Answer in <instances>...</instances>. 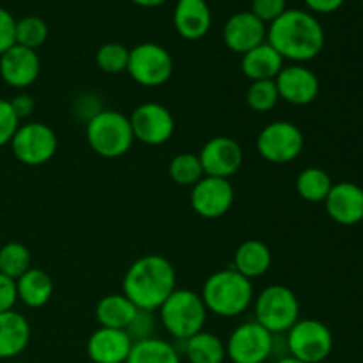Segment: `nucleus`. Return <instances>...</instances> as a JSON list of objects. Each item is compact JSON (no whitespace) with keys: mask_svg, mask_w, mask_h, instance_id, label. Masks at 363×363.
<instances>
[{"mask_svg":"<svg viewBox=\"0 0 363 363\" xmlns=\"http://www.w3.org/2000/svg\"><path fill=\"white\" fill-rule=\"evenodd\" d=\"M16 45V20L7 9L0 7V55Z\"/></svg>","mask_w":363,"mask_h":363,"instance_id":"37","label":"nucleus"},{"mask_svg":"<svg viewBox=\"0 0 363 363\" xmlns=\"http://www.w3.org/2000/svg\"><path fill=\"white\" fill-rule=\"evenodd\" d=\"M362 6H363V0H362Z\"/></svg>","mask_w":363,"mask_h":363,"instance_id":"43","label":"nucleus"},{"mask_svg":"<svg viewBox=\"0 0 363 363\" xmlns=\"http://www.w3.org/2000/svg\"><path fill=\"white\" fill-rule=\"evenodd\" d=\"M30 325L27 318L16 311L0 314V360L14 358L27 350L30 342Z\"/></svg>","mask_w":363,"mask_h":363,"instance_id":"21","label":"nucleus"},{"mask_svg":"<svg viewBox=\"0 0 363 363\" xmlns=\"http://www.w3.org/2000/svg\"><path fill=\"white\" fill-rule=\"evenodd\" d=\"M204 176L229 179L243 165V149L230 137H213L199 152Z\"/></svg>","mask_w":363,"mask_h":363,"instance_id":"14","label":"nucleus"},{"mask_svg":"<svg viewBox=\"0 0 363 363\" xmlns=\"http://www.w3.org/2000/svg\"><path fill=\"white\" fill-rule=\"evenodd\" d=\"M254 312L255 323L269 333H287L300 319V301L293 289L273 284L255 296Z\"/></svg>","mask_w":363,"mask_h":363,"instance_id":"6","label":"nucleus"},{"mask_svg":"<svg viewBox=\"0 0 363 363\" xmlns=\"http://www.w3.org/2000/svg\"><path fill=\"white\" fill-rule=\"evenodd\" d=\"M275 84L280 99L296 106L311 105L312 101H315L321 89L318 74L303 64L284 66L279 77L275 78Z\"/></svg>","mask_w":363,"mask_h":363,"instance_id":"15","label":"nucleus"},{"mask_svg":"<svg viewBox=\"0 0 363 363\" xmlns=\"http://www.w3.org/2000/svg\"><path fill=\"white\" fill-rule=\"evenodd\" d=\"M41 74V59L38 52L14 45L0 55V77L9 87L27 89Z\"/></svg>","mask_w":363,"mask_h":363,"instance_id":"16","label":"nucleus"},{"mask_svg":"<svg viewBox=\"0 0 363 363\" xmlns=\"http://www.w3.org/2000/svg\"><path fill=\"white\" fill-rule=\"evenodd\" d=\"M131 346L133 340L126 330L99 326L87 340V357L92 363H126Z\"/></svg>","mask_w":363,"mask_h":363,"instance_id":"19","label":"nucleus"},{"mask_svg":"<svg viewBox=\"0 0 363 363\" xmlns=\"http://www.w3.org/2000/svg\"><path fill=\"white\" fill-rule=\"evenodd\" d=\"M133 4H137V6L140 7H158L162 6V4H165L167 0H131Z\"/></svg>","mask_w":363,"mask_h":363,"instance_id":"41","label":"nucleus"},{"mask_svg":"<svg viewBox=\"0 0 363 363\" xmlns=\"http://www.w3.org/2000/svg\"><path fill=\"white\" fill-rule=\"evenodd\" d=\"M85 137H87L89 147L106 160L124 156L135 142L130 117H126L119 110L96 112L87 121Z\"/></svg>","mask_w":363,"mask_h":363,"instance_id":"4","label":"nucleus"},{"mask_svg":"<svg viewBox=\"0 0 363 363\" xmlns=\"http://www.w3.org/2000/svg\"><path fill=\"white\" fill-rule=\"evenodd\" d=\"M268 27L250 11L233 14L223 27V43L230 52L245 55L266 41Z\"/></svg>","mask_w":363,"mask_h":363,"instance_id":"17","label":"nucleus"},{"mask_svg":"<svg viewBox=\"0 0 363 363\" xmlns=\"http://www.w3.org/2000/svg\"><path fill=\"white\" fill-rule=\"evenodd\" d=\"M155 332V318H152V312L147 311H138L137 315L133 318V321L130 323V326L126 328V333L131 337L133 342L137 340L149 339Z\"/></svg>","mask_w":363,"mask_h":363,"instance_id":"36","label":"nucleus"},{"mask_svg":"<svg viewBox=\"0 0 363 363\" xmlns=\"http://www.w3.org/2000/svg\"><path fill=\"white\" fill-rule=\"evenodd\" d=\"M172 21L181 38L197 41L204 38L211 28V9L206 0H177Z\"/></svg>","mask_w":363,"mask_h":363,"instance_id":"20","label":"nucleus"},{"mask_svg":"<svg viewBox=\"0 0 363 363\" xmlns=\"http://www.w3.org/2000/svg\"><path fill=\"white\" fill-rule=\"evenodd\" d=\"M32 268V257L23 243L11 241L0 248V273L9 279L18 280L25 272Z\"/></svg>","mask_w":363,"mask_h":363,"instance_id":"29","label":"nucleus"},{"mask_svg":"<svg viewBox=\"0 0 363 363\" xmlns=\"http://www.w3.org/2000/svg\"><path fill=\"white\" fill-rule=\"evenodd\" d=\"M57 135L48 124L45 123H25L20 124L18 131L11 140V149L16 160L23 165L39 167L48 163L55 156Z\"/></svg>","mask_w":363,"mask_h":363,"instance_id":"11","label":"nucleus"},{"mask_svg":"<svg viewBox=\"0 0 363 363\" xmlns=\"http://www.w3.org/2000/svg\"><path fill=\"white\" fill-rule=\"evenodd\" d=\"M184 357L190 363H223L227 358L225 344L218 335L202 330L184 340Z\"/></svg>","mask_w":363,"mask_h":363,"instance_id":"26","label":"nucleus"},{"mask_svg":"<svg viewBox=\"0 0 363 363\" xmlns=\"http://www.w3.org/2000/svg\"><path fill=\"white\" fill-rule=\"evenodd\" d=\"M333 186V181L326 170L319 169V167H308V169L301 170L298 174L296 179V190L303 201L312 202V204H319L325 202L328 197L330 190Z\"/></svg>","mask_w":363,"mask_h":363,"instance_id":"28","label":"nucleus"},{"mask_svg":"<svg viewBox=\"0 0 363 363\" xmlns=\"http://www.w3.org/2000/svg\"><path fill=\"white\" fill-rule=\"evenodd\" d=\"M275 363H305V362H300V360H296V358H293V357H289V354H286V357H280Z\"/></svg>","mask_w":363,"mask_h":363,"instance_id":"42","label":"nucleus"},{"mask_svg":"<svg viewBox=\"0 0 363 363\" xmlns=\"http://www.w3.org/2000/svg\"><path fill=\"white\" fill-rule=\"evenodd\" d=\"M266 41L284 60L303 64L315 59L325 48V28L308 11L287 9L269 23Z\"/></svg>","mask_w":363,"mask_h":363,"instance_id":"1","label":"nucleus"},{"mask_svg":"<svg viewBox=\"0 0 363 363\" xmlns=\"http://www.w3.org/2000/svg\"><path fill=\"white\" fill-rule=\"evenodd\" d=\"M138 308L135 307L133 301L123 293L106 294L96 305V319L103 328L113 330H126L133 318L137 315Z\"/></svg>","mask_w":363,"mask_h":363,"instance_id":"25","label":"nucleus"},{"mask_svg":"<svg viewBox=\"0 0 363 363\" xmlns=\"http://www.w3.org/2000/svg\"><path fill=\"white\" fill-rule=\"evenodd\" d=\"M9 103L20 121L28 119V117L34 113L35 101L30 94H25V92H21V94H16L13 99H9Z\"/></svg>","mask_w":363,"mask_h":363,"instance_id":"39","label":"nucleus"},{"mask_svg":"<svg viewBox=\"0 0 363 363\" xmlns=\"http://www.w3.org/2000/svg\"><path fill=\"white\" fill-rule=\"evenodd\" d=\"M130 59V50L121 43H105L96 52V64L106 74L124 73Z\"/></svg>","mask_w":363,"mask_h":363,"instance_id":"33","label":"nucleus"},{"mask_svg":"<svg viewBox=\"0 0 363 363\" xmlns=\"http://www.w3.org/2000/svg\"><path fill=\"white\" fill-rule=\"evenodd\" d=\"M206 308L220 318H238L254 303L252 280L230 268L209 275L201 293Z\"/></svg>","mask_w":363,"mask_h":363,"instance_id":"3","label":"nucleus"},{"mask_svg":"<svg viewBox=\"0 0 363 363\" xmlns=\"http://www.w3.org/2000/svg\"><path fill=\"white\" fill-rule=\"evenodd\" d=\"M257 152L266 162L284 165L301 155L305 145L303 131L291 121H273L257 135Z\"/></svg>","mask_w":363,"mask_h":363,"instance_id":"9","label":"nucleus"},{"mask_svg":"<svg viewBox=\"0 0 363 363\" xmlns=\"http://www.w3.org/2000/svg\"><path fill=\"white\" fill-rule=\"evenodd\" d=\"M247 105L250 106L254 112L266 113L272 112L280 101L279 89H277L275 80H261L252 82L247 89Z\"/></svg>","mask_w":363,"mask_h":363,"instance_id":"31","label":"nucleus"},{"mask_svg":"<svg viewBox=\"0 0 363 363\" xmlns=\"http://www.w3.org/2000/svg\"><path fill=\"white\" fill-rule=\"evenodd\" d=\"M176 289V269L163 255H142L124 273L123 294L138 311H158Z\"/></svg>","mask_w":363,"mask_h":363,"instance_id":"2","label":"nucleus"},{"mask_svg":"<svg viewBox=\"0 0 363 363\" xmlns=\"http://www.w3.org/2000/svg\"><path fill=\"white\" fill-rule=\"evenodd\" d=\"M18 301L28 308H41L52 300L53 280L45 269L30 268L16 280Z\"/></svg>","mask_w":363,"mask_h":363,"instance_id":"24","label":"nucleus"},{"mask_svg":"<svg viewBox=\"0 0 363 363\" xmlns=\"http://www.w3.org/2000/svg\"><path fill=\"white\" fill-rule=\"evenodd\" d=\"M160 312V323L165 332L176 340H188L204 330L208 308L201 294L191 289H176L165 301Z\"/></svg>","mask_w":363,"mask_h":363,"instance_id":"5","label":"nucleus"},{"mask_svg":"<svg viewBox=\"0 0 363 363\" xmlns=\"http://www.w3.org/2000/svg\"><path fill=\"white\" fill-rule=\"evenodd\" d=\"M273 255L268 245L261 240H247L234 252L233 268L248 280L266 275L272 268Z\"/></svg>","mask_w":363,"mask_h":363,"instance_id":"23","label":"nucleus"},{"mask_svg":"<svg viewBox=\"0 0 363 363\" xmlns=\"http://www.w3.org/2000/svg\"><path fill=\"white\" fill-rule=\"evenodd\" d=\"M325 206L330 218L339 225H357L363 220V188L351 181L333 183Z\"/></svg>","mask_w":363,"mask_h":363,"instance_id":"18","label":"nucleus"},{"mask_svg":"<svg viewBox=\"0 0 363 363\" xmlns=\"http://www.w3.org/2000/svg\"><path fill=\"white\" fill-rule=\"evenodd\" d=\"M130 124L135 140L151 147L167 144L176 130L172 112L167 106L152 101L138 105L130 116Z\"/></svg>","mask_w":363,"mask_h":363,"instance_id":"12","label":"nucleus"},{"mask_svg":"<svg viewBox=\"0 0 363 363\" xmlns=\"http://www.w3.org/2000/svg\"><path fill=\"white\" fill-rule=\"evenodd\" d=\"M169 176L179 186H194L204 177L199 155L194 152H179L172 158L169 165Z\"/></svg>","mask_w":363,"mask_h":363,"instance_id":"30","label":"nucleus"},{"mask_svg":"<svg viewBox=\"0 0 363 363\" xmlns=\"http://www.w3.org/2000/svg\"><path fill=\"white\" fill-rule=\"evenodd\" d=\"M18 301L16 294V280L0 273V314L7 311H13Z\"/></svg>","mask_w":363,"mask_h":363,"instance_id":"38","label":"nucleus"},{"mask_svg":"<svg viewBox=\"0 0 363 363\" xmlns=\"http://www.w3.org/2000/svg\"><path fill=\"white\" fill-rule=\"evenodd\" d=\"M234 186L229 179L204 176L191 186L190 204L199 216L208 220L222 218L234 204Z\"/></svg>","mask_w":363,"mask_h":363,"instance_id":"13","label":"nucleus"},{"mask_svg":"<svg viewBox=\"0 0 363 363\" xmlns=\"http://www.w3.org/2000/svg\"><path fill=\"white\" fill-rule=\"evenodd\" d=\"M21 121L14 113L13 106H11L9 99L0 98V147L11 144L14 133L20 128Z\"/></svg>","mask_w":363,"mask_h":363,"instance_id":"34","label":"nucleus"},{"mask_svg":"<svg viewBox=\"0 0 363 363\" xmlns=\"http://www.w3.org/2000/svg\"><path fill=\"white\" fill-rule=\"evenodd\" d=\"M225 353L233 363H264L275 353V335L259 323H243L227 339Z\"/></svg>","mask_w":363,"mask_h":363,"instance_id":"10","label":"nucleus"},{"mask_svg":"<svg viewBox=\"0 0 363 363\" xmlns=\"http://www.w3.org/2000/svg\"><path fill=\"white\" fill-rule=\"evenodd\" d=\"M48 39V25L39 16H25L16 20V45L38 50Z\"/></svg>","mask_w":363,"mask_h":363,"instance_id":"32","label":"nucleus"},{"mask_svg":"<svg viewBox=\"0 0 363 363\" xmlns=\"http://www.w3.org/2000/svg\"><path fill=\"white\" fill-rule=\"evenodd\" d=\"M126 363H181V357L170 342L149 337L133 342Z\"/></svg>","mask_w":363,"mask_h":363,"instance_id":"27","label":"nucleus"},{"mask_svg":"<svg viewBox=\"0 0 363 363\" xmlns=\"http://www.w3.org/2000/svg\"><path fill=\"white\" fill-rule=\"evenodd\" d=\"M282 67L284 59L268 41L241 55V71L250 82L275 80Z\"/></svg>","mask_w":363,"mask_h":363,"instance_id":"22","label":"nucleus"},{"mask_svg":"<svg viewBox=\"0 0 363 363\" xmlns=\"http://www.w3.org/2000/svg\"><path fill=\"white\" fill-rule=\"evenodd\" d=\"M287 11V0H252L250 13L264 25L273 23Z\"/></svg>","mask_w":363,"mask_h":363,"instance_id":"35","label":"nucleus"},{"mask_svg":"<svg viewBox=\"0 0 363 363\" xmlns=\"http://www.w3.org/2000/svg\"><path fill=\"white\" fill-rule=\"evenodd\" d=\"M128 74L142 87H162L174 73V60L169 50L152 41H145L130 50Z\"/></svg>","mask_w":363,"mask_h":363,"instance_id":"8","label":"nucleus"},{"mask_svg":"<svg viewBox=\"0 0 363 363\" xmlns=\"http://www.w3.org/2000/svg\"><path fill=\"white\" fill-rule=\"evenodd\" d=\"M287 354L305 363H323L333 351V333L319 319H298L286 337Z\"/></svg>","mask_w":363,"mask_h":363,"instance_id":"7","label":"nucleus"},{"mask_svg":"<svg viewBox=\"0 0 363 363\" xmlns=\"http://www.w3.org/2000/svg\"><path fill=\"white\" fill-rule=\"evenodd\" d=\"M305 6L312 11V13L319 14H330L339 11L344 6L346 0H303Z\"/></svg>","mask_w":363,"mask_h":363,"instance_id":"40","label":"nucleus"}]
</instances>
